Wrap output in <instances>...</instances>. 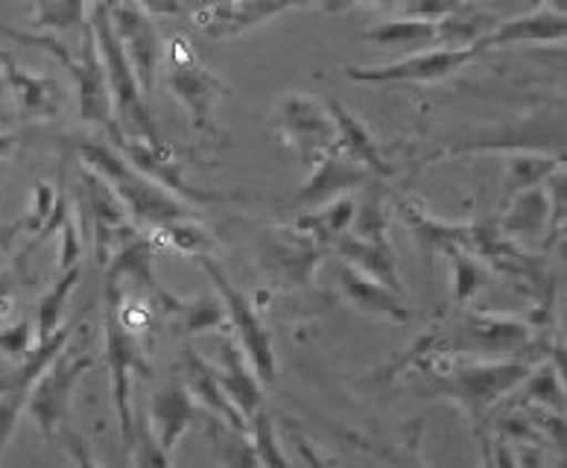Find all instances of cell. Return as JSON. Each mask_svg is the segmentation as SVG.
<instances>
[{"mask_svg": "<svg viewBox=\"0 0 567 468\" xmlns=\"http://www.w3.org/2000/svg\"><path fill=\"white\" fill-rule=\"evenodd\" d=\"M556 170H559V162L553 155L512 153L506 162V202L529 187H542Z\"/></svg>", "mask_w": 567, "mask_h": 468, "instance_id": "obj_31", "label": "cell"}, {"mask_svg": "<svg viewBox=\"0 0 567 468\" xmlns=\"http://www.w3.org/2000/svg\"><path fill=\"white\" fill-rule=\"evenodd\" d=\"M82 187H85V223L82 232H94V252H97L100 264H109L114 252L121 250L123 243L138 237V226L123 208V202L114 196L112 187L94 173V170L82 167Z\"/></svg>", "mask_w": 567, "mask_h": 468, "instance_id": "obj_10", "label": "cell"}, {"mask_svg": "<svg viewBox=\"0 0 567 468\" xmlns=\"http://www.w3.org/2000/svg\"><path fill=\"white\" fill-rule=\"evenodd\" d=\"M567 35V21L561 12H553V9H538V12H527V16L512 18V21H497V27L492 33H486L483 39L474 44V50L486 53L492 48H503V44H524V41H565Z\"/></svg>", "mask_w": 567, "mask_h": 468, "instance_id": "obj_24", "label": "cell"}, {"mask_svg": "<svg viewBox=\"0 0 567 468\" xmlns=\"http://www.w3.org/2000/svg\"><path fill=\"white\" fill-rule=\"evenodd\" d=\"M480 468H497L492 457V439L480 430Z\"/></svg>", "mask_w": 567, "mask_h": 468, "instance_id": "obj_51", "label": "cell"}, {"mask_svg": "<svg viewBox=\"0 0 567 468\" xmlns=\"http://www.w3.org/2000/svg\"><path fill=\"white\" fill-rule=\"evenodd\" d=\"M53 442L65 445V451L71 454L73 466L76 468H100V462L94 460V454H91L89 442H85L76 430L68 428V425H62V428L56 430V439H53Z\"/></svg>", "mask_w": 567, "mask_h": 468, "instance_id": "obj_45", "label": "cell"}, {"mask_svg": "<svg viewBox=\"0 0 567 468\" xmlns=\"http://www.w3.org/2000/svg\"><path fill=\"white\" fill-rule=\"evenodd\" d=\"M16 273L12 269H0V325H7L16 314Z\"/></svg>", "mask_w": 567, "mask_h": 468, "instance_id": "obj_46", "label": "cell"}, {"mask_svg": "<svg viewBox=\"0 0 567 468\" xmlns=\"http://www.w3.org/2000/svg\"><path fill=\"white\" fill-rule=\"evenodd\" d=\"M208 434L217 442L219 457L226 460L228 468H260L255 445L249 442V434H237V430H231L219 419L208 421Z\"/></svg>", "mask_w": 567, "mask_h": 468, "instance_id": "obj_37", "label": "cell"}, {"mask_svg": "<svg viewBox=\"0 0 567 468\" xmlns=\"http://www.w3.org/2000/svg\"><path fill=\"white\" fill-rule=\"evenodd\" d=\"M328 112H331L333 126H337V141H333L331 153L342 155L346 162L357 164V167L369 170L372 176L386 179L395 173L381 155V146H378V141L372 138V132L365 130L363 123L357 121L354 114H351L340 100H331V103H328Z\"/></svg>", "mask_w": 567, "mask_h": 468, "instance_id": "obj_21", "label": "cell"}, {"mask_svg": "<svg viewBox=\"0 0 567 468\" xmlns=\"http://www.w3.org/2000/svg\"><path fill=\"white\" fill-rule=\"evenodd\" d=\"M477 57L474 48H439L422 50L415 57H406L401 62L381 68H346V77L354 82H374V85H386V82H439L454 77L460 68H465L471 59Z\"/></svg>", "mask_w": 567, "mask_h": 468, "instance_id": "obj_11", "label": "cell"}, {"mask_svg": "<svg viewBox=\"0 0 567 468\" xmlns=\"http://www.w3.org/2000/svg\"><path fill=\"white\" fill-rule=\"evenodd\" d=\"M59 234H62V246H59V273L76 267V261L82 255V228L76 226L68 214L59 226Z\"/></svg>", "mask_w": 567, "mask_h": 468, "instance_id": "obj_44", "label": "cell"}, {"mask_svg": "<svg viewBox=\"0 0 567 468\" xmlns=\"http://www.w3.org/2000/svg\"><path fill=\"white\" fill-rule=\"evenodd\" d=\"M89 369H94V357L82 355V352H59V357L44 369L39 380L30 389L27 398V413L35 421L39 434L53 442L56 430L68 425V413H71L73 389L80 384V378Z\"/></svg>", "mask_w": 567, "mask_h": 468, "instance_id": "obj_7", "label": "cell"}, {"mask_svg": "<svg viewBox=\"0 0 567 468\" xmlns=\"http://www.w3.org/2000/svg\"><path fill=\"white\" fill-rule=\"evenodd\" d=\"M547 3V9H553V12H561L565 16V0H544Z\"/></svg>", "mask_w": 567, "mask_h": 468, "instance_id": "obj_54", "label": "cell"}, {"mask_svg": "<svg viewBox=\"0 0 567 468\" xmlns=\"http://www.w3.org/2000/svg\"><path fill=\"white\" fill-rule=\"evenodd\" d=\"M194 261L205 269V275L212 278L214 291L219 293V302H223V307H226L228 314V325H235L237 339H240V346H244L255 375H258L264 387H272L278 375L276 339H272V332L260 323L258 311H255L249 296H246L237 284H231L226 269L219 267L212 255H196Z\"/></svg>", "mask_w": 567, "mask_h": 468, "instance_id": "obj_6", "label": "cell"}, {"mask_svg": "<svg viewBox=\"0 0 567 468\" xmlns=\"http://www.w3.org/2000/svg\"><path fill=\"white\" fill-rule=\"evenodd\" d=\"M363 41L381 44V48H406L424 50L439 44L436 21H422V18H395L386 24H378L374 30H365Z\"/></svg>", "mask_w": 567, "mask_h": 468, "instance_id": "obj_30", "label": "cell"}, {"mask_svg": "<svg viewBox=\"0 0 567 468\" xmlns=\"http://www.w3.org/2000/svg\"><path fill=\"white\" fill-rule=\"evenodd\" d=\"M171 316H176L178 325L185 328V334H203V332H226L231 328L228 325V314L223 302L208 299V296H199L194 302H178L176 311Z\"/></svg>", "mask_w": 567, "mask_h": 468, "instance_id": "obj_33", "label": "cell"}, {"mask_svg": "<svg viewBox=\"0 0 567 468\" xmlns=\"http://www.w3.org/2000/svg\"><path fill=\"white\" fill-rule=\"evenodd\" d=\"M447 258H451V269H454V302L468 305L486 287L488 267L468 250H451Z\"/></svg>", "mask_w": 567, "mask_h": 468, "instance_id": "obj_36", "label": "cell"}, {"mask_svg": "<svg viewBox=\"0 0 567 468\" xmlns=\"http://www.w3.org/2000/svg\"><path fill=\"white\" fill-rule=\"evenodd\" d=\"M130 454H135V468H171V454L164 451L155 430L150 428V419L141 413H135V439Z\"/></svg>", "mask_w": 567, "mask_h": 468, "instance_id": "obj_39", "label": "cell"}, {"mask_svg": "<svg viewBox=\"0 0 567 468\" xmlns=\"http://www.w3.org/2000/svg\"><path fill=\"white\" fill-rule=\"evenodd\" d=\"M35 16L33 24L39 30H53V33H68L73 27H85V9L89 0H33Z\"/></svg>", "mask_w": 567, "mask_h": 468, "instance_id": "obj_35", "label": "cell"}, {"mask_svg": "<svg viewBox=\"0 0 567 468\" xmlns=\"http://www.w3.org/2000/svg\"><path fill=\"white\" fill-rule=\"evenodd\" d=\"M214 375H217L219 387L228 396V401L235 404L246 421H251V416L260 410V401H264V384H260V378L251 369L249 357H246L240 343L223 339L219 366H214Z\"/></svg>", "mask_w": 567, "mask_h": 468, "instance_id": "obj_20", "label": "cell"}, {"mask_svg": "<svg viewBox=\"0 0 567 468\" xmlns=\"http://www.w3.org/2000/svg\"><path fill=\"white\" fill-rule=\"evenodd\" d=\"M109 16H112L114 35L121 41L132 71L138 77L141 91L150 98L155 89V73L162 65V35L155 30L153 18L141 12L132 0H123L121 7L112 9Z\"/></svg>", "mask_w": 567, "mask_h": 468, "instance_id": "obj_12", "label": "cell"}, {"mask_svg": "<svg viewBox=\"0 0 567 468\" xmlns=\"http://www.w3.org/2000/svg\"><path fill=\"white\" fill-rule=\"evenodd\" d=\"M146 16H182L185 3L182 0H132Z\"/></svg>", "mask_w": 567, "mask_h": 468, "instance_id": "obj_48", "label": "cell"}, {"mask_svg": "<svg viewBox=\"0 0 567 468\" xmlns=\"http://www.w3.org/2000/svg\"><path fill=\"white\" fill-rule=\"evenodd\" d=\"M0 68H3L9 91L18 100V118L21 121H53L62 112V89H59V82L53 77L27 71L3 50H0Z\"/></svg>", "mask_w": 567, "mask_h": 468, "instance_id": "obj_15", "label": "cell"}, {"mask_svg": "<svg viewBox=\"0 0 567 468\" xmlns=\"http://www.w3.org/2000/svg\"><path fill=\"white\" fill-rule=\"evenodd\" d=\"M76 153L85 167L94 170L112 187L114 196L123 202V208L138 228H164L178 220H199V211H194L190 202L178 200L167 187L132 167L112 144L80 141Z\"/></svg>", "mask_w": 567, "mask_h": 468, "instance_id": "obj_1", "label": "cell"}, {"mask_svg": "<svg viewBox=\"0 0 567 468\" xmlns=\"http://www.w3.org/2000/svg\"><path fill=\"white\" fill-rule=\"evenodd\" d=\"M559 468H565V460H559Z\"/></svg>", "mask_w": 567, "mask_h": 468, "instance_id": "obj_56", "label": "cell"}, {"mask_svg": "<svg viewBox=\"0 0 567 468\" xmlns=\"http://www.w3.org/2000/svg\"><path fill=\"white\" fill-rule=\"evenodd\" d=\"M529 372L533 364L527 360H471V364L445 366L433 378H442L436 387L439 393L454 398L468 413L471 421L483 428L488 410L512 393H518Z\"/></svg>", "mask_w": 567, "mask_h": 468, "instance_id": "obj_4", "label": "cell"}, {"mask_svg": "<svg viewBox=\"0 0 567 468\" xmlns=\"http://www.w3.org/2000/svg\"><path fill=\"white\" fill-rule=\"evenodd\" d=\"M251 445H255V454H258L260 468H290L287 466V457H284L281 445H278L276 425H272V416H269L264 407H260L249 421Z\"/></svg>", "mask_w": 567, "mask_h": 468, "instance_id": "obj_38", "label": "cell"}, {"mask_svg": "<svg viewBox=\"0 0 567 468\" xmlns=\"http://www.w3.org/2000/svg\"><path fill=\"white\" fill-rule=\"evenodd\" d=\"M123 291L117 282H106V364L112 375V404L121 421L123 451L130 454L135 439V404H132V387L135 380L150 375L141 337L121 319Z\"/></svg>", "mask_w": 567, "mask_h": 468, "instance_id": "obj_3", "label": "cell"}, {"mask_svg": "<svg viewBox=\"0 0 567 468\" xmlns=\"http://www.w3.org/2000/svg\"><path fill=\"white\" fill-rule=\"evenodd\" d=\"M276 130L287 144L301 155V162L313 164L333 150L337 126L328 105L308 94H287L276 109Z\"/></svg>", "mask_w": 567, "mask_h": 468, "instance_id": "obj_9", "label": "cell"}, {"mask_svg": "<svg viewBox=\"0 0 567 468\" xmlns=\"http://www.w3.org/2000/svg\"><path fill=\"white\" fill-rule=\"evenodd\" d=\"M178 369H182V380H185L182 387L194 396V401L199 404V407H205L214 419H219L223 425L237 430V434H249V421L240 416V410H237L235 404L228 401V396L223 393V387H219L217 375H214V366L208 364V360H203L194 346L182 348V355H178Z\"/></svg>", "mask_w": 567, "mask_h": 468, "instance_id": "obj_14", "label": "cell"}, {"mask_svg": "<svg viewBox=\"0 0 567 468\" xmlns=\"http://www.w3.org/2000/svg\"><path fill=\"white\" fill-rule=\"evenodd\" d=\"M520 393L512 407L520 404H542L547 410L565 413V387H561V372L553 364H544L527 375V380L520 384Z\"/></svg>", "mask_w": 567, "mask_h": 468, "instance_id": "obj_32", "label": "cell"}, {"mask_svg": "<svg viewBox=\"0 0 567 468\" xmlns=\"http://www.w3.org/2000/svg\"><path fill=\"white\" fill-rule=\"evenodd\" d=\"M109 261H112V267H109L106 282L132 278V282L138 284V291L162 307L164 314H173V311H176V305L182 299L173 296L171 291H164L162 284H158V278H155V241L150 234H138V237H132L130 243H123L121 250L114 252Z\"/></svg>", "mask_w": 567, "mask_h": 468, "instance_id": "obj_16", "label": "cell"}, {"mask_svg": "<svg viewBox=\"0 0 567 468\" xmlns=\"http://www.w3.org/2000/svg\"><path fill=\"white\" fill-rule=\"evenodd\" d=\"M471 0H404L406 18H422V21H442L468 7Z\"/></svg>", "mask_w": 567, "mask_h": 468, "instance_id": "obj_43", "label": "cell"}, {"mask_svg": "<svg viewBox=\"0 0 567 468\" xmlns=\"http://www.w3.org/2000/svg\"><path fill=\"white\" fill-rule=\"evenodd\" d=\"M357 3H395V0H322V9L337 16V12H346V9L357 7Z\"/></svg>", "mask_w": 567, "mask_h": 468, "instance_id": "obj_50", "label": "cell"}, {"mask_svg": "<svg viewBox=\"0 0 567 468\" xmlns=\"http://www.w3.org/2000/svg\"><path fill=\"white\" fill-rule=\"evenodd\" d=\"M547 226H550V200L544 187H529L524 194L512 196L509 214L501 220V232L509 241L538 237Z\"/></svg>", "mask_w": 567, "mask_h": 468, "instance_id": "obj_26", "label": "cell"}, {"mask_svg": "<svg viewBox=\"0 0 567 468\" xmlns=\"http://www.w3.org/2000/svg\"><path fill=\"white\" fill-rule=\"evenodd\" d=\"M155 232H164V237H167L178 252H187L190 258H196V255H208V250L214 246L208 232H203V228L196 226V220H178V223L155 228Z\"/></svg>", "mask_w": 567, "mask_h": 468, "instance_id": "obj_40", "label": "cell"}, {"mask_svg": "<svg viewBox=\"0 0 567 468\" xmlns=\"http://www.w3.org/2000/svg\"><path fill=\"white\" fill-rule=\"evenodd\" d=\"M442 348L447 355H468V352H486V355H509L533 346V328L515 316L486 314V311H468L454 332L439 334Z\"/></svg>", "mask_w": 567, "mask_h": 468, "instance_id": "obj_8", "label": "cell"}, {"mask_svg": "<svg viewBox=\"0 0 567 468\" xmlns=\"http://www.w3.org/2000/svg\"><path fill=\"white\" fill-rule=\"evenodd\" d=\"M194 421H205L208 425V421H214V416L205 407H199L194 401V396L185 387H178V384H173L167 389H158L153 401H150V428L155 430L158 442H162V448L167 454L176 451L178 439H182V434Z\"/></svg>", "mask_w": 567, "mask_h": 468, "instance_id": "obj_18", "label": "cell"}, {"mask_svg": "<svg viewBox=\"0 0 567 468\" xmlns=\"http://www.w3.org/2000/svg\"><path fill=\"white\" fill-rule=\"evenodd\" d=\"M91 30H94V41H97L100 65H103L109 98H112V112L117 114V123H114L117 132L123 138H132V141L162 146L164 138L158 132V126H155L153 112H150V98L141 91L138 77L132 71L121 41L114 35L109 9L91 3Z\"/></svg>", "mask_w": 567, "mask_h": 468, "instance_id": "obj_2", "label": "cell"}, {"mask_svg": "<svg viewBox=\"0 0 567 468\" xmlns=\"http://www.w3.org/2000/svg\"><path fill=\"white\" fill-rule=\"evenodd\" d=\"M365 182H372V173H369V170L346 162L342 155L328 153L310 167V179L308 185L301 187L299 205H305V208L328 205V202L340 200V194H346L351 187L365 185Z\"/></svg>", "mask_w": 567, "mask_h": 468, "instance_id": "obj_23", "label": "cell"}, {"mask_svg": "<svg viewBox=\"0 0 567 468\" xmlns=\"http://www.w3.org/2000/svg\"><path fill=\"white\" fill-rule=\"evenodd\" d=\"M354 202L349 196H340L331 205H324V211H310V214L299 217L296 232L319 243L322 250H331L337 237H342V234L349 232L351 223H354Z\"/></svg>", "mask_w": 567, "mask_h": 468, "instance_id": "obj_28", "label": "cell"}, {"mask_svg": "<svg viewBox=\"0 0 567 468\" xmlns=\"http://www.w3.org/2000/svg\"><path fill=\"white\" fill-rule=\"evenodd\" d=\"M401 217H404L406 228L413 232V241L422 252V258L427 267H433V261L439 255H447L451 250H468V226L460 223H442V220L430 217L422 208H415L413 202H401Z\"/></svg>", "mask_w": 567, "mask_h": 468, "instance_id": "obj_25", "label": "cell"}, {"mask_svg": "<svg viewBox=\"0 0 567 468\" xmlns=\"http://www.w3.org/2000/svg\"><path fill=\"white\" fill-rule=\"evenodd\" d=\"M80 284V267H71L59 275L56 284L50 287L39 302V339H48L62 328V316H65L68 296L73 293V287Z\"/></svg>", "mask_w": 567, "mask_h": 468, "instance_id": "obj_34", "label": "cell"}, {"mask_svg": "<svg viewBox=\"0 0 567 468\" xmlns=\"http://www.w3.org/2000/svg\"><path fill=\"white\" fill-rule=\"evenodd\" d=\"M71 334L73 325H62L53 337L39 339V346L30 348V355H27L24 364H18L12 375L0 378V393H24V396H30V389H33L35 380L44 375V369H48V366L59 357V352L68 346Z\"/></svg>", "mask_w": 567, "mask_h": 468, "instance_id": "obj_27", "label": "cell"}, {"mask_svg": "<svg viewBox=\"0 0 567 468\" xmlns=\"http://www.w3.org/2000/svg\"><path fill=\"white\" fill-rule=\"evenodd\" d=\"M333 278H337V284H340L342 296H346L357 311L383 316V319H390V323H398V325L410 323V311H406V305L401 302V296H398L395 291L383 287L381 282H374V278L363 275L360 269L346 264V261L337 264Z\"/></svg>", "mask_w": 567, "mask_h": 468, "instance_id": "obj_22", "label": "cell"}, {"mask_svg": "<svg viewBox=\"0 0 567 468\" xmlns=\"http://www.w3.org/2000/svg\"><path fill=\"white\" fill-rule=\"evenodd\" d=\"M7 91H9V85H7V77H3V68H0V100L7 98Z\"/></svg>", "mask_w": 567, "mask_h": 468, "instance_id": "obj_55", "label": "cell"}, {"mask_svg": "<svg viewBox=\"0 0 567 468\" xmlns=\"http://www.w3.org/2000/svg\"><path fill=\"white\" fill-rule=\"evenodd\" d=\"M30 348H33V325L27 316H21L18 323L7 325L3 332H0V352L3 357H9L12 364H24L27 355H30Z\"/></svg>", "mask_w": 567, "mask_h": 468, "instance_id": "obj_41", "label": "cell"}, {"mask_svg": "<svg viewBox=\"0 0 567 468\" xmlns=\"http://www.w3.org/2000/svg\"><path fill=\"white\" fill-rule=\"evenodd\" d=\"M497 27V18L477 7H465L454 16L436 21V39L442 48H474L486 33Z\"/></svg>", "mask_w": 567, "mask_h": 468, "instance_id": "obj_29", "label": "cell"}, {"mask_svg": "<svg viewBox=\"0 0 567 468\" xmlns=\"http://www.w3.org/2000/svg\"><path fill=\"white\" fill-rule=\"evenodd\" d=\"M121 3L123 0H94V7H103V9H109V12L121 7Z\"/></svg>", "mask_w": 567, "mask_h": 468, "instance_id": "obj_53", "label": "cell"}, {"mask_svg": "<svg viewBox=\"0 0 567 468\" xmlns=\"http://www.w3.org/2000/svg\"><path fill=\"white\" fill-rule=\"evenodd\" d=\"M305 3L310 0H203L194 12V21L205 35L228 39Z\"/></svg>", "mask_w": 567, "mask_h": 468, "instance_id": "obj_13", "label": "cell"}, {"mask_svg": "<svg viewBox=\"0 0 567 468\" xmlns=\"http://www.w3.org/2000/svg\"><path fill=\"white\" fill-rule=\"evenodd\" d=\"M515 460H518V468H547L538 445H518L515 448Z\"/></svg>", "mask_w": 567, "mask_h": 468, "instance_id": "obj_49", "label": "cell"}, {"mask_svg": "<svg viewBox=\"0 0 567 468\" xmlns=\"http://www.w3.org/2000/svg\"><path fill=\"white\" fill-rule=\"evenodd\" d=\"M18 138L12 135V132H0V159H7L12 150H16Z\"/></svg>", "mask_w": 567, "mask_h": 468, "instance_id": "obj_52", "label": "cell"}, {"mask_svg": "<svg viewBox=\"0 0 567 468\" xmlns=\"http://www.w3.org/2000/svg\"><path fill=\"white\" fill-rule=\"evenodd\" d=\"M82 73L76 77V98H80V118L85 123H97L106 132H114L112 118V98H109L106 77H103V65H100L97 41H94V30L91 24L82 27V48H80Z\"/></svg>", "mask_w": 567, "mask_h": 468, "instance_id": "obj_19", "label": "cell"}, {"mask_svg": "<svg viewBox=\"0 0 567 468\" xmlns=\"http://www.w3.org/2000/svg\"><path fill=\"white\" fill-rule=\"evenodd\" d=\"M24 232H30V220L21 217L16 220V223H9V226L0 228V269L7 267L9 261V252H12V246H16V241L21 237Z\"/></svg>", "mask_w": 567, "mask_h": 468, "instance_id": "obj_47", "label": "cell"}, {"mask_svg": "<svg viewBox=\"0 0 567 468\" xmlns=\"http://www.w3.org/2000/svg\"><path fill=\"white\" fill-rule=\"evenodd\" d=\"M24 393H0V462H3V451H7L9 439L18 428V416L27 407Z\"/></svg>", "mask_w": 567, "mask_h": 468, "instance_id": "obj_42", "label": "cell"}, {"mask_svg": "<svg viewBox=\"0 0 567 468\" xmlns=\"http://www.w3.org/2000/svg\"><path fill=\"white\" fill-rule=\"evenodd\" d=\"M167 89L173 98L185 105L190 114L196 132L217 135L214 126V105L231 94L228 82H223L214 71L203 65V59L196 57L194 44L185 35H176L167 44Z\"/></svg>", "mask_w": 567, "mask_h": 468, "instance_id": "obj_5", "label": "cell"}, {"mask_svg": "<svg viewBox=\"0 0 567 468\" xmlns=\"http://www.w3.org/2000/svg\"><path fill=\"white\" fill-rule=\"evenodd\" d=\"M333 250L340 255V261L351 264L354 269H360L363 275L381 282L383 287L395 291L398 296L404 293V284H401V273H398V255L392 250L390 234H374V237H360L354 232H346L342 237H337Z\"/></svg>", "mask_w": 567, "mask_h": 468, "instance_id": "obj_17", "label": "cell"}]
</instances>
